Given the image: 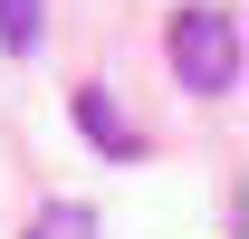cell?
<instances>
[{
	"label": "cell",
	"instance_id": "277c9868",
	"mask_svg": "<svg viewBox=\"0 0 249 239\" xmlns=\"http://www.w3.org/2000/svg\"><path fill=\"white\" fill-rule=\"evenodd\" d=\"M87 230H96L87 210H48V220H38V230H29V239H87Z\"/></svg>",
	"mask_w": 249,
	"mask_h": 239
},
{
	"label": "cell",
	"instance_id": "7a4b0ae2",
	"mask_svg": "<svg viewBox=\"0 0 249 239\" xmlns=\"http://www.w3.org/2000/svg\"><path fill=\"white\" fill-rule=\"evenodd\" d=\"M77 124H87V134H96L106 153H144V134H134V124L115 115V96H106V86H87V96H77Z\"/></svg>",
	"mask_w": 249,
	"mask_h": 239
},
{
	"label": "cell",
	"instance_id": "3957f363",
	"mask_svg": "<svg viewBox=\"0 0 249 239\" xmlns=\"http://www.w3.org/2000/svg\"><path fill=\"white\" fill-rule=\"evenodd\" d=\"M38 19H48V0H0V48L29 58V48H38Z\"/></svg>",
	"mask_w": 249,
	"mask_h": 239
},
{
	"label": "cell",
	"instance_id": "6da1fadb",
	"mask_svg": "<svg viewBox=\"0 0 249 239\" xmlns=\"http://www.w3.org/2000/svg\"><path fill=\"white\" fill-rule=\"evenodd\" d=\"M173 77L192 96H230L240 86V19L230 10H182L173 19Z\"/></svg>",
	"mask_w": 249,
	"mask_h": 239
}]
</instances>
